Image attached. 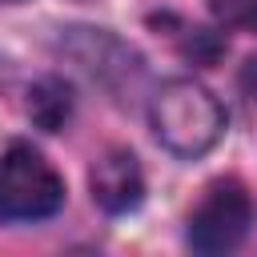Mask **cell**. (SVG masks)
<instances>
[{
	"instance_id": "6",
	"label": "cell",
	"mask_w": 257,
	"mask_h": 257,
	"mask_svg": "<svg viewBox=\"0 0 257 257\" xmlns=\"http://www.w3.org/2000/svg\"><path fill=\"white\" fill-rule=\"evenodd\" d=\"M209 8L225 28L257 32V0H209Z\"/></svg>"
},
{
	"instance_id": "2",
	"label": "cell",
	"mask_w": 257,
	"mask_h": 257,
	"mask_svg": "<svg viewBox=\"0 0 257 257\" xmlns=\"http://www.w3.org/2000/svg\"><path fill=\"white\" fill-rule=\"evenodd\" d=\"M60 205H64L60 173L32 145H12L0 157V217L4 221H44Z\"/></svg>"
},
{
	"instance_id": "7",
	"label": "cell",
	"mask_w": 257,
	"mask_h": 257,
	"mask_svg": "<svg viewBox=\"0 0 257 257\" xmlns=\"http://www.w3.org/2000/svg\"><path fill=\"white\" fill-rule=\"evenodd\" d=\"M0 4H16V0H0Z\"/></svg>"
},
{
	"instance_id": "1",
	"label": "cell",
	"mask_w": 257,
	"mask_h": 257,
	"mask_svg": "<svg viewBox=\"0 0 257 257\" xmlns=\"http://www.w3.org/2000/svg\"><path fill=\"white\" fill-rule=\"evenodd\" d=\"M149 124L157 133V141L173 153V157H205L221 133H225V108L221 100L193 76H173L165 80L153 100H149Z\"/></svg>"
},
{
	"instance_id": "3",
	"label": "cell",
	"mask_w": 257,
	"mask_h": 257,
	"mask_svg": "<svg viewBox=\"0 0 257 257\" xmlns=\"http://www.w3.org/2000/svg\"><path fill=\"white\" fill-rule=\"evenodd\" d=\"M253 225V197L241 181L225 177L205 189L197 209L189 213V245L197 253H229L245 241Z\"/></svg>"
},
{
	"instance_id": "5",
	"label": "cell",
	"mask_w": 257,
	"mask_h": 257,
	"mask_svg": "<svg viewBox=\"0 0 257 257\" xmlns=\"http://www.w3.org/2000/svg\"><path fill=\"white\" fill-rule=\"evenodd\" d=\"M68 112H72V92H68L64 80L44 76V80L32 84V92H28V116H32L40 128L56 133V128L68 120Z\"/></svg>"
},
{
	"instance_id": "4",
	"label": "cell",
	"mask_w": 257,
	"mask_h": 257,
	"mask_svg": "<svg viewBox=\"0 0 257 257\" xmlns=\"http://www.w3.org/2000/svg\"><path fill=\"white\" fill-rule=\"evenodd\" d=\"M88 189H92V201L104 213H128L145 197V173H141V165L128 149H108L92 165Z\"/></svg>"
}]
</instances>
